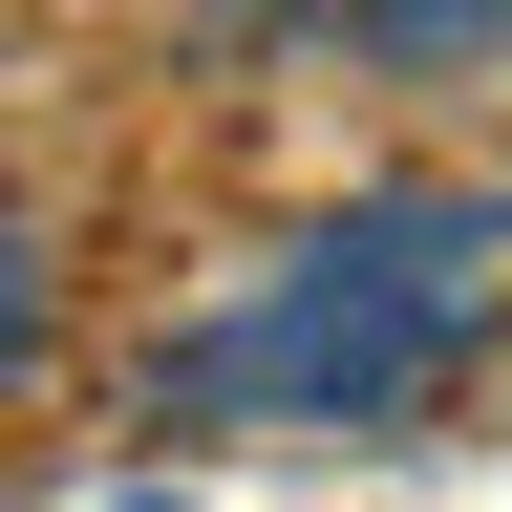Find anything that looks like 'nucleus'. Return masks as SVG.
<instances>
[{
	"label": "nucleus",
	"mask_w": 512,
	"mask_h": 512,
	"mask_svg": "<svg viewBox=\"0 0 512 512\" xmlns=\"http://www.w3.org/2000/svg\"><path fill=\"white\" fill-rule=\"evenodd\" d=\"M22 363H43V235L0 214V384H22Z\"/></svg>",
	"instance_id": "2"
},
{
	"label": "nucleus",
	"mask_w": 512,
	"mask_h": 512,
	"mask_svg": "<svg viewBox=\"0 0 512 512\" xmlns=\"http://www.w3.org/2000/svg\"><path fill=\"white\" fill-rule=\"evenodd\" d=\"M512 320V192H342L256 299H214L192 342H150V427L192 448H406L470 342Z\"/></svg>",
	"instance_id": "1"
},
{
	"label": "nucleus",
	"mask_w": 512,
	"mask_h": 512,
	"mask_svg": "<svg viewBox=\"0 0 512 512\" xmlns=\"http://www.w3.org/2000/svg\"><path fill=\"white\" fill-rule=\"evenodd\" d=\"M128 512H192V491H128Z\"/></svg>",
	"instance_id": "3"
}]
</instances>
